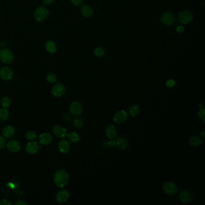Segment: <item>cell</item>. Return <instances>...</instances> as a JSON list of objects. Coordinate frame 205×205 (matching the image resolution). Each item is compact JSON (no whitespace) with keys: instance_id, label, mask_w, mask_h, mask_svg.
I'll return each mask as SVG.
<instances>
[{"instance_id":"obj_1","label":"cell","mask_w":205,"mask_h":205,"mask_svg":"<svg viewBox=\"0 0 205 205\" xmlns=\"http://www.w3.org/2000/svg\"><path fill=\"white\" fill-rule=\"evenodd\" d=\"M69 175L64 170H59L54 174V182L59 188L65 187L69 182Z\"/></svg>"},{"instance_id":"obj_2","label":"cell","mask_w":205,"mask_h":205,"mask_svg":"<svg viewBox=\"0 0 205 205\" xmlns=\"http://www.w3.org/2000/svg\"><path fill=\"white\" fill-rule=\"evenodd\" d=\"M49 14L50 12L48 8L44 6H40L35 10L34 17L35 20L37 22H42L48 18Z\"/></svg>"},{"instance_id":"obj_3","label":"cell","mask_w":205,"mask_h":205,"mask_svg":"<svg viewBox=\"0 0 205 205\" xmlns=\"http://www.w3.org/2000/svg\"><path fill=\"white\" fill-rule=\"evenodd\" d=\"M0 60L5 64H11L14 61V55L8 48H3L0 50Z\"/></svg>"},{"instance_id":"obj_4","label":"cell","mask_w":205,"mask_h":205,"mask_svg":"<svg viewBox=\"0 0 205 205\" xmlns=\"http://www.w3.org/2000/svg\"><path fill=\"white\" fill-rule=\"evenodd\" d=\"M162 189L164 192L169 196H174L178 191V187L176 183L170 181L165 182Z\"/></svg>"},{"instance_id":"obj_5","label":"cell","mask_w":205,"mask_h":205,"mask_svg":"<svg viewBox=\"0 0 205 205\" xmlns=\"http://www.w3.org/2000/svg\"><path fill=\"white\" fill-rule=\"evenodd\" d=\"M128 113L125 110H120L118 111L115 114L113 118V120L117 124H124L128 119Z\"/></svg>"},{"instance_id":"obj_6","label":"cell","mask_w":205,"mask_h":205,"mask_svg":"<svg viewBox=\"0 0 205 205\" xmlns=\"http://www.w3.org/2000/svg\"><path fill=\"white\" fill-rule=\"evenodd\" d=\"M193 18L192 14L190 12L185 10L179 13L178 16V20L181 24H188L192 21Z\"/></svg>"},{"instance_id":"obj_7","label":"cell","mask_w":205,"mask_h":205,"mask_svg":"<svg viewBox=\"0 0 205 205\" xmlns=\"http://www.w3.org/2000/svg\"><path fill=\"white\" fill-rule=\"evenodd\" d=\"M13 76V71L8 66H4L0 69V78L4 81L10 80Z\"/></svg>"},{"instance_id":"obj_8","label":"cell","mask_w":205,"mask_h":205,"mask_svg":"<svg viewBox=\"0 0 205 205\" xmlns=\"http://www.w3.org/2000/svg\"><path fill=\"white\" fill-rule=\"evenodd\" d=\"M161 21L167 25H170L175 22L176 18L174 14L170 12H166L164 13L161 18Z\"/></svg>"},{"instance_id":"obj_9","label":"cell","mask_w":205,"mask_h":205,"mask_svg":"<svg viewBox=\"0 0 205 205\" xmlns=\"http://www.w3.org/2000/svg\"><path fill=\"white\" fill-rule=\"evenodd\" d=\"M65 92H66V87L63 84L61 83L56 84L52 88V95L55 97L61 96L65 93Z\"/></svg>"},{"instance_id":"obj_10","label":"cell","mask_w":205,"mask_h":205,"mask_svg":"<svg viewBox=\"0 0 205 205\" xmlns=\"http://www.w3.org/2000/svg\"><path fill=\"white\" fill-rule=\"evenodd\" d=\"M69 111L75 116H79L82 112V105L78 101H74L70 105Z\"/></svg>"},{"instance_id":"obj_11","label":"cell","mask_w":205,"mask_h":205,"mask_svg":"<svg viewBox=\"0 0 205 205\" xmlns=\"http://www.w3.org/2000/svg\"><path fill=\"white\" fill-rule=\"evenodd\" d=\"M179 197L183 203H189L192 202L193 196L190 191L184 190L180 192Z\"/></svg>"},{"instance_id":"obj_12","label":"cell","mask_w":205,"mask_h":205,"mask_svg":"<svg viewBox=\"0 0 205 205\" xmlns=\"http://www.w3.org/2000/svg\"><path fill=\"white\" fill-rule=\"evenodd\" d=\"M52 131L54 134L59 139H63L67 135L66 129L61 125H54L52 128Z\"/></svg>"},{"instance_id":"obj_13","label":"cell","mask_w":205,"mask_h":205,"mask_svg":"<svg viewBox=\"0 0 205 205\" xmlns=\"http://www.w3.org/2000/svg\"><path fill=\"white\" fill-rule=\"evenodd\" d=\"M70 194L68 191L64 189L59 191L55 195L56 201L59 203H63L66 202L67 199L69 197Z\"/></svg>"},{"instance_id":"obj_14","label":"cell","mask_w":205,"mask_h":205,"mask_svg":"<svg viewBox=\"0 0 205 205\" xmlns=\"http://www.w3.org/2000/svg\"><path fill=\"white\" fill-rule=\"evenodd\" d=\"M52 139L53 138L51 134L48 132L42 133L39 137V141L40 144L44 146H47L51 144L52 141Z\"/></svg>"},{"instance_id":"obj_15","label":"cell","mask_w":205,"mask_h":205,"mask_svg":"<svg viewBox=\"0 0 205 205\" xmlns=\"http://www.w3.org/2000/svg\"><path fill=\"white\" fill-rule=\"evenodd\" d=\"M105 132L106 136L110 139H113L117 136V129L116 126L112 124H109L105 127Z\"/></svg>"},{"instance_id":"obj_16","label":"cell","mask_w":205,"mask_h":205,"mask_svg":"<svg viewBox=\"0 0 205 205\" xmlns=\"http://www.w3.org/2000/svg\"><path fill=\"white\" fill-rule=\"evenodd\" d=\"M7 148L8 150L13 153H16L18 152L20 149H21V145L19 141L15 139H11L8 141L7 143Z\"/></svg>"},{"instance_id":"obj_17","label":"cell","mask_w":205,"mask_h":205,"mask_svg":"<svg viewBox=\"0 0 205 205\" xmlns=\"http://www.w3.org/2000/svg\"><path fill=\"white\" fill-rule=\"evenodd\" d=\"M40 147H41V146H39L37 142L31 141L28 143L26 145L25 150L29 155H34L38 152Z\"/></svg>"},{"instance_id":"obj_18","label":"cell","mask_w":205,"mask_h":205,"mask_svg":"<svg viewBox=\"0 0 205 205\" xmlns=\"http://www.w3.org/2000/svg\"><path fill=\"white\" fill-rule=\"evenodd\" d=\"M58 147L61 153L66 154L69 152L71 149V144L69 141L63 139L59 142Z\"/></svg>"},{"instance_id":"obj_19","label":"cell","mask_w":205,"mask_h":205,"mask_svg":"<svg viewBox=\"0 0 205 205\" xmlns=\"http://www.w3.org/2000/svg\"><path fill=\"white\" fill-rule=\"evenodd\" d=\"M15 130L14 127L12 125H7L6 126L2 131V134L4 138H10L12 137L14 134H15Z\"/></svg>"},{"instance_id":"obj_20","label":"cell","mask_w":205,"mask_h":205,"mask_svg":"<svg viewBox=\"0 0 205 205\" xmlns=\"http://www.w3.org/2000/svg\"><path fill=\"white\" fill-rule=\"evenodd\" d=\"M81 12L82 16L85 18H91L93 15V9L88 5H83L81 8Z\"/></svg>"},{"instance_id":"obj_21","label":"cell","mask_w":205,"mask_h":205,"mask_svg":"<svg viewBox=\"0 0 205 205\" xmlns=\"http://www.w3.org/2000/svg\"><path fill=\"white\" fill-rule=\"evenodd\" d=\"M128 146V141L123 137H119L117 138L116 141V146L117 147L118 149L124 150L127 148Z\"/></svg>"},{"instance_id":"obj_22","label":"cell","mask_w":205,"mask_h":205,"mask_svg":"<svg viewBox=\"0 0 205 205\" xmlns=\"http://www.w3.org/2000/svg\"><path fill=\"white\" fill-rule=\"evenodd\" d=\"M203 143V139L199 136H192L189 139V144L191 146L198 147L200 146Z\"/></svg>"},{"instance_id":"obj_23","label":"cell","mask_w":205,"mask_h":205,"mask_svg":"<svg viewBox=\"0 0 205 205\" xmlns=\"http://www.w3.org/2000/svg\"><path fill=\"white\" fill-rule=\"evenodd\" d=\"M68 141L72 143H78L80 141V135L76 132H69L67 135Z\"/></svg>"},{"instance_id":"obj_24","label":"cell","mask_w":205,"mask_h":205,"mask_svg":"<svg viewBox=\"0 0 205 205\" xmlns=\"http://www.w3.org/2000/svg\"><path fill=\"white\" fill-rule=\"evenodd\" d=\"M45 48L47 51L49 52L51 54H54L57 51V47L55 44L52 40H48L46 42Z\"/></svg>"},{"instance_id":"obj_25","label":"cell","mask_w":205,"mask_h":205,"mask_svg":"<svg viewBox=\"0 0 205 205\" xmlns=\"http://www.w3.org/2000/svg\"><path fill=\"white\" fill-rule=\"evenodd\" d=\"M140 113V108L139 106L137 104H133L129 109V114L131 117H136Z\"/></svg>"},{"instance_id":"obj_26","label":"cell","mask_w":205,"mask_h":205,"mask_svg":"<svg viewBox=\"0 0 205 205\" xmlns=\"http://www.w3.org/2000/svg\"><path fill=\"white\" fill-rule=\"evenodd\" d=\"M9 115H10L9 111L6 108L3 107V108H0V119L1 120H3V121L7 120L9 118Z\"/></svg>"},{"instance_id":"obj_27","label":"cell","mask_w":205,"mask_h":205,"mask_svg":"<svg viewBox=\"0 0 205 205\" xmlns=\"http://www.w3.org/2000/svg\"><path fill=\"white\" fill-rule=\"evenodd\" d=\"M1 104L3 107H8L11 104V99L8 96H4L1 100Z\"/></svg>"},{"instance_id":"obj_28","label":"cell","mask_w":205,"mask_h":205,"mask_svg":"<svg viewBox=\"0 0 205 205\" xmlns=\"http://www.w3.org/2000/svg\"><path fill=\"white\" fill-rule=\"evenodd\" d=\"M25 137L26 139H28L29 141H33V140L36 139V134L33 131H29L25 133Z\"/></svg>"},{"instance_id":"obj_29","label":"cell","mask_w":205,"mask_h":205,"mask_svg":"<svg viewBox=\"0 0 205 205\" xmlns=\"http://www.w3.org/2000/svg\"><path fill=\"white\" fill-rule=\"evenodd\" d=\"M73 125L76 128L80 129L83 126L84 123H83V121L80 118L77 117V118H75L73 120Z\"/></svg>"},{"instance_id":"obj_30","label":"cell","mask_w":205,"mask_h":205,"mask_svg":"<svg viewBox=\"0 0 205 205\" xmlns=\"http://www.w3.org/2000/svg\"><path fill=\"white\" fill-rule=\"evenodd\" d=\"M46 80H47L48 82H50L51 84H54L57 81V76H56V75L55 73H50L47 75Z\"/></svg>"},{"instance_id":"obj_31","label":"cell","mask_w":205,"mask_h":205,"mask_svg":"<svg viewBox=\"0 0 205 205\" xmlns=\"http://www.w3.org/2000/svg\"><path fill=\"white\" fill-rule=\"evenodd\" d=\"M94 54L97 57H102L104 54H105V51L101 47H97L96 48L95 51H94Z\"/></svg>"},{"instance_id":"obj_32","label":"cell","mask_w":205,"mask_h":205,"mask_svg":"<svg viewBox=\"0 0 205 205\" xmlns=\"http://www.w3.org/2000/svg\"><path fill=\"white\" fill-rule=\"evenodd\" d=\"M205 108L203 107V108H200V110L198 111V116L199 118H200V120L203 122H205Z\"/></svg>"},{"instance_id":"obj_33","label":"cell","mask_w":205,"mask_h":205,"mask_svg":"<svg viewBox=\"0 0 205 205\" xmlns=\"http://www.w3.org/2000/svg\"><path fill=\"white\" fill-rule=\"evenodd\" d=\"M175 84H176V82L173 80H169L166 83V86L168 87H170V88L174 87L175 85Z\"/></svg>"},{"instance_id":"obj_34","label":"cell","mask_w":205,"mask_h":205,"mask_svg":"<svg viewBox=\"0 0 205 205\" xmlns=\"http://www.w3.org/2000/svg\"><path fill=\"white\" fill-rule=\"evenodd\" d=\"M70 1L73 5H75L76 6H81L83 2V0H70Z\"/></svg>"},{"instance_id":"obj_35","label":"cell","mask_w":205,"mask_h":205,"mask_svg":"<svg viewBox=\"0 0 205 205\" xmlns=\"http://www.w3.org/2000/svg\"><path fill=\"white\" fill-rule=\"evenodd\" d=\"M12 204L11 202L6 198L3 199L0 201V205H11Z\"/></svg>"},{"instance_id":"obj_36","label":"cell","mask_w":205,"mask_h":205,"mask_svg":"<svg viewBox=\"0 0 205 205\" xmlns=\"http://www.w3.org/2000/svg\"><path fill=\"white\" fill-rule=\"evenodd\" d=\"M6 145L5 139L3 137L0 136V150L3 149Z\"/></svg>"},{"instance_id":"obj_37","label":"cell","mask_w":205,"mask_h":205,"mask_svg":"<svg viewBox=\"0 0 205 205\" xmlns=\"http://www.w3.org/2000/svg\"><path fill=\"white\" fill-rule=\"evenodd\" d=\"M15 205H27V203L25 201V200H18L17 202H16L15 203Z\"/></svg>"},{"instance_id":"obj_38","label":"cell","mask_w":205,"mask_h":205,"mask_svg":"<svg viewBox=\"0 0 205 205\" xmlns=\"http://www.w3.org/2000/svg\"><path fill=\"white\" fill-rule=\"evenodd\" d=\"M108 145L109 146L111 147H114L116 146V141H114V140H110L108 142Z\"/></svg>"},{"instance_id":"obj_39","label":"cell","mask_w":205,"mask_h":205,"mask_svg":"<svg viewBox=\"0 0 205 205\" xmlns=\"http://www.w3.org/2000/svg\"><path fill=\"white\" fill-rule=\"evenodd\" d=\"M54 0H43V3L45 5H50L53 3Z\"/></svg>"},{"instance_id":"obj_40","label":"cell","mask_w":205,"mask_h":205,"mask_svg":"<svg viewBox=\"0 0 205 205\" xmlns=\"http://www.w3.org/2000/svg\"><path fill=\"white\" fill-rule=\"evenodd\" d=\"M176 30H177V31L178 33H181L183 32V31H184V28H183V27H182V26H179V27H177V28Z\"/></svg>"},{"instance_id":"obj_41","label":"cell","mask_w":205,"mask_h":205,"mask_svg":"<svg viewBox=\"0 0 205 205\" xmlns=\"http://www.w3.org/2000/svg\"><path fill=\"white\" fill-rule=\"evenodd\" d=\"M200 137L202 138H205V131L203 130L202 132H200Z\"/></svg>"},{"instance_id":"obj_42","label":"cell","mask_w":205,"mask_h":205,"mask_svg":"<svg viewBox=\"0 0 205 205\" xmlns=\"http://www.w3.org/2000/svg\"><path fill=\"white\" fill-rule=\"evenodd\" d=\"M5 45V42H1L0 43V46H4Z\"/></svg>"}]
</instances>
